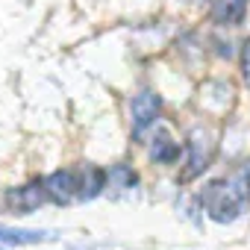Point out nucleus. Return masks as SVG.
Here are the masks:
<instances>
[{"label":"nucleus","instance_id":"obj_8","mask_svg":"<svg viewBox=\"0 0 250 250\" xmlns=\"http://www.w3.org/2000/svg\"><path fill=\"white\" fill-rule=\"evenodd\" d=\"M250 0H212V21L218 27H238L247 18Z\"/></svg>","mask_w":250,"mask_h":250},{"label":"nucleus","instance_id":"obj_4","mask_svg":"<svg viewBox=\"0 0 250 250\" xmlns=\"http://www.w3.org/2000/svg\"><path fill=\"white\" fill-rule=\"evenodd\" d=\"M162 112V97L156 91H139L130 103V115H133V139L142 142L147 136V130L156 127Z\"/></svg>","mask_w":250,"mask_h":250},{"label":"nucleus","instance_id":"obj_3","mask_svg":"<svg viewBox=\"0 0 250 250\" xmlns=\"http://www.w3.org/2000/svg\"><path fill=\"white\" fill-rule=\"evenodd\" d=\"M218 153V142H215V133L209 127H194L188 142H186V168L180 174V183H191L197 180L215 159Z\"/></svg>","mask_w":250,"mask_h":250},{"label":"nucleus","instance_id":"obj_10","mask_svg":"<svg viewBox=\"0 0 250 250\" xmlns=\"http://www.w3.org/2000/svg\"><path fill=\"white\" fill-rule=\"evenodd\" d=\"M241 80L250 88V39H244V44H241Z\"/></svg>","mask_w":250,"mask_h":250},{"label":"nucleus","instance_id":"obj_2","mask_svg":"<svg viewBox=\"0 0 250 250\" xmlns=\"http://www.w3.org/2000/svg\"><path fill=\"white\" fill-rule=\"evenodd\" d=\"M47 200L56 206H68V203H83V200H94L97 194H103L106 186V171L97 165H83V168H59L50 177L42 180Z\"/></svg>","mask_w":250,"mask_h":250},{"label":"nucleus","instance_id":"obj_7","mask_svg":"<svg viewBox=\"0 0 250 250\" xmlns=\"http://www.w3.org/2000/svg\"><path fill=\"white\" fill-rule=\"evenodd\" d=\"M180 153H183V147H180V142L171 136V130H168V127H159V130L153 133V139H150V159H153L156 165H174V162L180 159Z\"/></svg>","mask_w":250,"mask_h":250},{"label":"nucleus","instance_id":"obj_6","mask_svg":"<svg viewBox=\"0 0 250 250\" xmlns=\"http://www.w3.org/2000/svg\"><path fill=\"white\" fill-rule=\"evenodd\" d=\"M44 200H47V191H44V183L42 180H33L30 186H21V188L6 191V206L15 215H33Z\"/></svg>","mask_w":250,"mask_h":250},{"label":"nucleus","instance_id":"obj_1","mask_svg":"<svg viewBox=\"0 0 250 250\" xmlns=\"http://www.w3.org/2000/svg\"><path fill=\"white\" fill-rule=\"evenodd\" d=\"M197 203L215 224H232L250 203V159L238 165L229 177L212 180L197 194Z\"/></svg>","mask_w":250,"mask_h":250},{"label":"nucleus","instance_id":"obj_5","mask_svg":"<svg viewBox=\"0 0 250 250\" xmlns=\"http://www.w3.org/2000/svg\"><path fill=\"white\" fill-rule=\"evenodd\" d=\"M136 188H139V174L133 171V165L118 162V165H112V168L106 171V186H103V191H106L112 200H127V197L136 194Z\"/></svg>","mask_w":250,"mask_h":250},{"label":"nucleus","instance_id":"obj_9","mask_svg":"<svg viewBox=\"0 0 250 250\" xmlns=\"http://www.w3.org/2000/svg\"><path fill=\"white\" fill-rule=\"evenodd\" d=\"M56 232L53 229H9L0 227V244H42V241H53Z\"/></svg>","mask_w":250,"mask_h":250}]
</instances>
